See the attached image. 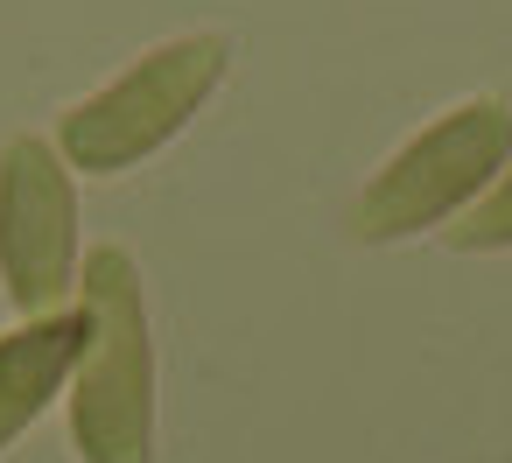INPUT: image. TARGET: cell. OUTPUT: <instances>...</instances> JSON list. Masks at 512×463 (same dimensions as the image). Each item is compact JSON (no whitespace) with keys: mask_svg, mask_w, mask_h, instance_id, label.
<instances>
[{"mask_svg":"<svg viewBox=\"0 0 512 463\" xmlns=\"http://www.w3.org/2000/svg\"><path fill=\"white\" fill-rule=\"evenodd\" d=\"M78 372L71 442L85 463H155V330L148 288L127 246H92L78 267Z\"/></svg>","mask_w":512,"mask_h":463,"instance_id":"1","label":"cell"},{"mask_svg":"<svg viewBox=\"0 0 512 463\" xmlns=\"http://www.w3.org/2000/svg\"><path fill=\"white\" fill-rule=\"evenodd\" d=\"M232 71V43L197 29V36H169L155 50H141L120 78H106L92 99H78L57 127V155L71 162V176H127L148 155H162L225 85Z\"/></svg>","mask_w":512,"mask_h":463,"instance_id":"2","label":"cell"},{"mask_svg":"<svg viewBox=\"0 0 512 463\" xmlns=\"http://www.w3.org/2000/svg\"><path fill=\"white\" fill-rule=\"evenodd\" d=\"M512 162V106L505 99H463L435 113L414 141H400L379 176L351 204V232L365 246H400L421 239L449 218H463Z\"/></svg>","mask_w":512,"mask_h":463,"instance_id":"3","label":"cell"},{"mask_svg":"<svg viewBox=\"0 0 512 463\" xmlns=\"http://www.w3.org/2000/svg\"><path fill=\"white\" fill-rule=\"evenodd\" d=\"M78 176L43 134H15L0 148V288L15 316H57L78 288Z\"/></svg>","mask_w":512,"mask_h":463,"instance_id":"4","label":"cell"},{"mask_svg":"<svg viewBox=\"0 0 512 463\" xmlns=\"http://www.w3.org/2000/svg\"><path fill=\"white\" fill-rule=\"evenodd\" d=\"M78 344H85V316L78 302L57 309V316H36V323H15L0 337V449L22 442L36 428V414L71 386L78 372Z\"/></svg>","mask_w":512,"mask_h":463,"instance_id":"5","label":"cell"},{"mask_svg":"<svg viewBox=\"0 0 512 463\" xmlns=\"http://www.w3.org/2000/svg\"><path fill=\"white\" fill-rule=\"evenodd\" d=\"M449 246H456V253H512V162H505V176L449 225Z\"/></svg>","mask_w":512,"mask_h":463,"instance_id":"6","label":"cell"}]
</instances>
